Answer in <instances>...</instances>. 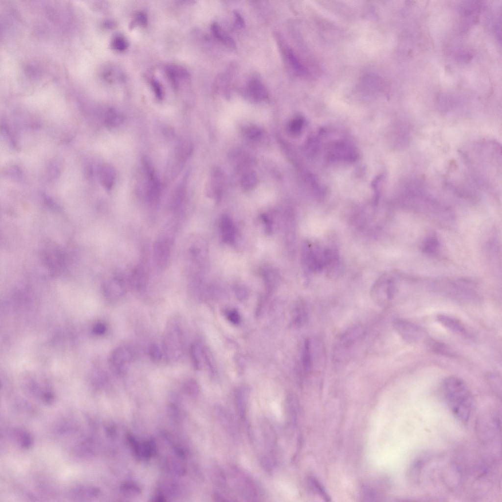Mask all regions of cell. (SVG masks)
<instances>
[{"instance_id": "5b68a950", "label": "cell", "mask_w": 502, "mask_h": 502, "mask_svg": "<svg viewBox=\"0 0 502 502\" xmlns=\"http://www.w3.org/2000/svg\"><path fill=\"white\" fill-rule=\"evenodd\" d=\"M142 167L146 179V198L150 204L155 205L158 202L161 196L160 182L151 163L147 158L142 159Z\"/></svg>"}, {"instance_id": "8d00e7d4", "label": "cell", "mask_w": 502, "mask_h": 502, "mask_svg": "<svg viewBox=\"0 0 502 502\" xmlns=\"http://www.w3.org/2000/svg\"><path fill=\"white\" fill-rule=\"evenodd\" d=\"M235 22L236 25L238 26H242L243 25L244 21L242 18L238 13H235Z\"/></svg>"}, {"instance_id": "4316f807", "label": "cell", "mask_w": 502, "mask_h": 502, "mask_svg": "<svg viewBox=\"0 0 502 502\" xmlns=\"http://www.w3.org/2000/svg\"><path fill=\"white\" fill-rule=\"evenodd\" d=\"M199 346L197 343L193 344L190 348V354L194 367L198 370L200 367L199 358Z\"/></svg>"}, {"instance_id": "603a6c76", "label": "cell", "mask_w": 502, "mask_h": 502, "mask_svg": "<svg viewBox=\"0 0 502 502\" xmlns=\"http://www.w3.org/2000/svg\"><path fill=\"white\" fill-rule=\"evenodd\" d=\"M257 183V177L254 172L250 171L243 175L241 185L244 189L248 190L254 187Z\"/></svg>"}, {"instance_id": "7c38bea8", "label": "cell", "mask_w": 502, "mask_h": 502, "mask_svg": "<svg viewBox=\"0 0 502 502\" xmlns=\"http://www.w3.org/2000/svg\"><path fill=\"white\" fill-rule=\"evenodd\" d=\"M98 176L101 185L107 190L113 186L116 179V172L112 166L108 163L102 164L99 167Z\"/></svg>"}, {"instance_id": "44dd1931", "label": "cell", "mask_w": 502, "mask_h": 502, "mask_svg": "<svg viewBox=\"0 0 502 502\" xmlns=\"http://www.w3.org/2000/svg\"><path fill=\"white\" fill-rule=\"evenodd\" d=\"M308 318V311L306 305L302 302L298 303L295 310L294 322L298 326L305 324Z\"/></svg>"}, {"instance_id": "5bb4252c", "label": "cell", "mask_w": 502, "mask_h": 502, "mask_svg": "<svg viewBox=\"0 0 502 502\" xmlns=\"http://www.w3.org/2000/svg\"><path fill=\"white\" fill-rule=\"evenodd\" d=\"M249 390L246 387L241 386L235 392V402L239 415L242 420H245L247 414Z\"/></svg>"}, {"instance_id": "6da1fadb", "label": "cell", "mask_w": 502, "mask_h": 502, "mask_svg": "<svg viewBox=\"0 0 502 502\" xmlns=\"http://www.w3.org/2000/svg\"><path fill=\"white\" fill-rule=\"evenodd\" d=\"M442 387L453 415L462 423H467L472 409L473 399L466 384L458 377L450 376L444 380Z\"/></svg>"}, {"instance_id": "7a4b0ae2", "label": "cell", "mask_w": 502, "mask_h": 502, "mask_svg": "<svg viewBox=\"0 0 502 502\" xmlns=\"http://www.w3.org/2000/svg\"><path fill=\"white\" fill-rule=\"evenodd\" d=\"M163 346L166 358L169 361H176L182 355L183 332L180 322L177 318H172L167 323L163 338Z\"/></svg>"}, {"instance_id": "3957f363", "label": "cell", "mask_w": 502, "mask_h": 502, "mask_svg": "<svg viewBox=\"0 0 502 502\" xmlns=\"http://www.w3.org/2000/svg\"><path fill=\"white\" fill-rule=\"evenodd\" d=\"M192 144L183 140L175 147L168 161L167 176L171 179L176 178L182 170L193 152Z\"/></svg>"}, {"instance_id": "1f68e13d", "label": "cell", "mask_w": 502, "mask_h": 502, "mask_svg": "<svg viewBox=\"0 0 502 502\" xmlns=\"http://www.w3.org/2000/svg\"><path fill=\"white\" fill-rule=\"evenodd\" d=\"M151 85L156 97L159 100H162L164 97V90L161 84L155 79H152L151 81Z\"/></svg>"}, {"instance_id": "277c9868", "label": "cell", "mask_w": 502, "mask_h": 502, "mask_svg": "<svg viewBox=\"0 0 502 502\" xmlns=\"http://www.w3.org/2000/svg\"><path fill=\"white\" fill-rule=\"evenodd\" d=\"M396 292V286L393 278L388 274L379 276L371 289V296L374 302L383 305L392 300Z\"/></svg>"}, {"instance_id": "7402d4cb", "label": "cell", "mask_w": 502, "mask_h": 502, "mask_svg": "<svg viewBox=\"0 0 502 502\" xmlns=\"http://www.w3.org/2000/svg\"><path fill=\"white\" fill-rule=\"evenodd\" d=\"M211 30L214 37L229 47H235V44L233 39L225 32L217 24H212Z\"/></svg>"}, {"instance_id": "d6986e66", "label": "cell", "mask_w": 502, "mask_h": 502, "mask_svg": "<svg viewBox=\"0 0 502 502\" xmlns=\"http://www.w3.org/2000/svg\"><path fill=\"white\" fill-rule=\"evenodd\" d=\"M220 230L222 236L226 242H232L235 238V228L230 218L227 216H224L220 222Z\"/></svg>"}, {"instance_id": "f546056e", "label": "cell", "mask_w": 502, "mask_h": 502, "mask_svg": "<svg viewBox=\"0 0 502 502\" xmlns=\"http://www.w3.org/2000/svg\"><path fill=\"white\" fill-rule=\"evenodd\" d=\"M112 46L118 51H124L127 47V42L123 36H117L113 40Z\"/></svg>"}, {"instance_id": "484cf974", "label": "cell", "mask_w": 502, "mask_h": 502, "mask_svg": "<svg viewBox=\"0 0 502 502\" xmlns=\"http://www.w3.org/2000/svg\"><path fill=\"white\" fill-rule=\"evenodd\" d=\"M303 120L299 117L294 119L288 126L289 131L293 135L299 134L302 129Z\"/></svg>"}, {"instance_id": "83f0119b", "label": "cell", "mask_w": 502, "mask_h": 502, "mask_svg": "<svg viewBox=\"0 0 502 502\" xmlns=\"http://www.w3.org/2000/svg\"><path fill=\"white\" fill-rule=\"evenodd\" d=\"M438 246V240L434 237H430L425 243L423 251L427 253H432L436 251Z\"/></svg>"}, {"instance_id": "f1b7e54d", "label": "cell", "mask_w": 502, "mask_h": 502, "mask_svg": "<svg viewBox=\"0 0 502 502\" xmlns=\"http://www.w3.org/2000/svg\"><path fill=\"white\" fill-rule=\"evenodd\" d=\"M308 480L312 487L319 494L322 496L326 501H329V497L318 480L313 477H310L308 478Z\"/></svg>"}, {"instance_id": "9a60e30c", "label": "cell", "mask_w": 502, "mask_h": 502, "mask_svg": "<svg viewBox=\"0 0 502 502\" xmlns=\"http://www.w3.org/2000/svg\"><path fill=\"white\" fill-rule=\"evenodd\" d=\"M437 321L450 331L459 334H465L466 330L462 323L452 317L444 314L437 316Z\"/></svg>"}, {"instance_id": "8992f818", "label": "cell", "mask_w": 502, "mask_h": 502, "mask_svg": "<svg viewBox=\"0 0 502 502\" xmlns=\"http://www.w3.org/2000/svg\"><path fill=\"white\" fill-rule=\"evenodd\" d=\"M136 351L134 348L123 346L114 349L109 357V363L112 371L118 375L124 374L130 363L134 359Z\"/></svg>"}, {"instance_id": "52a82bcc", "label": "cell", "mask_w": 502, "mask_h": 502, "mask_svg": "<svg viewBox=\"0 0 502 502\" xmlns=\"http://www.w3.org/2000/svg\"><path fill=\"white\" fill-rule=\"evenodd\" d=\"M231 477L237 491L247 501H255L258 490L252 479L237 467H232Z\"/></svg>"}, {"instance_id": "e575fe53", "label": "cell", "mask_w": 502, "mask_h": 502, "mask_svg": "<svg viewBox=\"0 0 502 502\" xmlns=\"http://www.w3.org/2000/svg\"><path fill=\"white\" fill-rule=\"evenodd\" d=\"M106 329V327L105 324L99 323L94 326L93 331L97 335H101L105 332Z\"/></svg>"}, {"instance_id": "9c48e42d", "label": "cell", "mask_w": 502, "mask_h": 502, "mask_svg": "<svg viewBox=\"0 0 502 502\" xmlns=\"http://www.w3.org/2000/svg\"><path fill=\"white\" fill-rule=\"evenodd\" d=\"M168 236H163L156 240L153 245V255L157 266L160 268L166 267L169 260L173 241Z\"/></svg>"}, {"instance_id": "4dcf8cb0", "label": "cell", "mask_w": 502, "mask_h": 502, "mask_svg": "<svg viewBox=\"0 0 502 502\" xmlns=\"http://www.w3.org/2000/svg\"><path fill=\"white\" fill-rule=\"evenodd\" d=\"M149 354L151 358L155 362L160 361L162 358V352L160 348L155 344H152L150 346Z\"/></svg>"}, {"instance_id": "d4e9b609", "label": "cell", "mask_w": 502, "mask_h": 502, "mask_svg": "<svg viewBox=\"0 0 502 502\" xmlns=\"http://www.w3.org/2000/svg\"><path fill=\"white\" fill-rule=\"evenodd\" d=\"M186 392L192 396H196L199 392V386L196 380L193 378L187 379L184 384Z\"/></svg>"}, {"instance_id": "d6a6232c", "label": "cell", "mask_w": 502, "mask_h": 502, "mask_svg": "<svg viewBox=\"0 0 502 502\" xmlns=\"http://www.w3.org/2000/svg\"><path fill=\"white\" fill-rule=\"evenodd\" d=\"M226 317L231 323L235 325H239L241 320L239 313L235 309L228 310L226 313Z\"/></svg>"}, {"instance_id": "cb8c5ba5", "label": "cell", "mask_w": 502, "mask_h": 502, "mask_svg": "<svg viewBox=\"0 0 502 502\" xmlns=\"http://www.w3.org/2000/svg\"><path fill=\"white\" fill-rule=\"evenodd\" d=\"M124 122L123 117L114 111H110L106 115L105 124L107 126L114 127L120 126Z\"/></svg>"}, {"instance_id": "ffe728a7", "label": "cell", "mask_w": 502, "mask_h": 502, "mask_svg": "<svg viewBox=\"0 0 502 502\" xmlns=\"http://www.w3.org/2000/svg\"><path fill=\"white\" fill-rule=\"evenodd\" d=\"M301 364L305 374H308L312 367L311 343L309 338H305L303 344L301 352Z\"/></svg>"}, {"instance_id": "4fadbf2b", "label": "cell", "mask_w": 502, "mask_h": 502, "mask_svg": "<svg viewBox=\"0 0 502 502\" xmlns=\"http://www.w3.org/2000/svg\"><path fill=\"white\" fill-rule=\"evenodd\" d=\"M186 177L184 178L173 191L170 200V206L173 211H177L182 206L186 192Z\"/></svg>"}, {"instance_id": "30bf717a", "label": "cell", "mask_w": 502, "mask_h": 502, "mask_svg": "<svg viewBox=\"0 0 502 502\" xmlns=\"http://www.w3.org/2000/svg\"><path fill=\"white\" fill-rule=\"evenodd\" d=\"M216 413L221 425L232 437L237 434V427L234 419L229 411L221 406L216 408Z\"/></svg>"}, {"instance_id": "836d02e7", "label": "cell", "mask_w": 502, "mask_h": 502, "mask_svg": "<svg viewBox=\"0 0 502 502\" xmlns=\"http://www.w3.org/2000/svg\"><path fill=\"white\" fill-rule=\"evenodd\" d=\"M261 132L259 128L255 126H250L245 130V135L250 139H255L260 135Z\"/></svg>"}, {"instance_id": "ba28073f", "label": "cell", "mask_w": 502, "mask_h": 502, "mask_svg": "<svg viewBox=\"0 0 502 502\" xmlns=\"http://www.w3.org/2000/svg\"><path fill=\"white\" fill-rule=\"evenodd\" d=\"M393 326L397 333L407 342H416L422 336L421 328L408 321L397 319L394 321Z\"/></svg>"}, {"instance_id": "e0dca14e", "label": "cell", "mask_w": 502, "mask_h": 502, "mask_svg": "<svg viewBox=\"0 0 502 502\" xmlns=\"http://www.w3.org/2000/svg\"><path fill=\"white\" fill-rule=\"evenodd\" d=\"M130 283L137 290H142L146 287L147 275L145 269L142 265H138L132 271L130 276Z\"/></svg>"}, {"instance_id": "ac0fdd59", "label": "cell", "mask_w": 502, "mask_h": 502, "mask_svg": "<svg viewBox=\"0 0 502 502\" xmlns=\"http://www.w3.org/2000/svg\"><path fill=\"white\" fill-rule=\"evenodd\" d=\"M166 73L172 84L175 87L179 86L182 79H187L188 74L186 71L181 67L170 65L166 67Z\"/></svg>"}, {"instance_id": "2e32d148", "label": "cell", "mask_w": 502, "mask_h": 502, "mask_svg": "<svg viewBox=\"0 0 502 502\" xmlns=\"http://www.w3.org/2000/svg\"><path fill=\"white\" fill-rule=\"evenodd\" d=\"M247 93L255 101H261L266 99L268 94L263 84L256 79L250 80L247 85Z\"/></svg>"}, {"instance_id": "d590c367", "label": "cell", "mask_w": 502, "mask_h": 502, "mask_svg": "<svg viewBox=\"0 0 502 502\" xmlns=\"http://www.w3.org/2000/svg\"><path fill=\"white\" fill-rule=\"evenodd\" d=\"M136 22L142 25H146L147 22V17L144 13H139L136 15L135 18Z\"/></svg>"}, {"instance_id": "8fae6325", "label": "cell", "mask_w": 502, "mask_h": 502, "mask_svg": "<svg viewBox=\"0 0 502 502\" xmlns=\"http://www.w3.org/2000/svg\"><path fill=\"white\" fill-rule=\"evenodd\" d=\"M106 295L111 298H119L126 293V284L123 277L117 276L108 282L105 286Z\"/></svg>"}]
</instances>
